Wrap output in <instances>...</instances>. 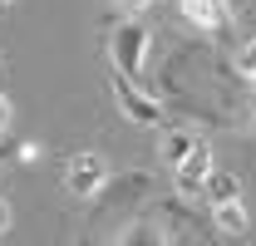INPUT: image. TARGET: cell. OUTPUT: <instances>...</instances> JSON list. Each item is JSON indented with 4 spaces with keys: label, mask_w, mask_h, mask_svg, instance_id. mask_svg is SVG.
<instances>
[{
    "label": "cell",
    "mask_w": 256,
    "mask_h": 246,
    "mask_svg": "<svg viewBox=\"0 0 256 246\" xmlns=\"http://www.w3.org/2000/svg\"><path fill=\"white\" fill-rule=\"evenodd\" d=\"M118 5H124V10H133V15H138V10H143L148 0H118Z\"/></svg>",
    "instance_id": "9c48e42d"
},
{
    "label": "cell",
    "mask_w": 256,
    "mask_h": 246,
    "mask_svg": "<svg viewBox=\"0 0 256 246\" xmlns=\"http://www.w3.org/2000/svg\"><path fill=\"white\" fill-rule=\"evenodd\" d=\"M104 178H108V162H104L98 153H74V158H69L64 182H69L74 197H94L98 187H104Z\"/></svg>",
    "instance_id": "3957f363"
},
{
    "label": "cell",
    "mask_w": 256,
    "mask_h": 246,
    "mask_svg": "<svg viewBox=\"0 0 256 246\" xmlns=\"http://www.w3.org/2000/svg\"><path fill=\"white\" fill-rule=\"evenodd\" d=\"M188 5V15L197 20V25H207V30H222L226 15H222V0H182Z\"/></svg>",
    "instance_id": "8992f818"
},
{
    "label": "cell",
    "mask_w": 256,
    "mask_h": 246,
    "mask_svg": "<svg viewBox=\"0 0 256 246\" xmlns=\"http://www.w3.org/2000/svg\"><path fill=\"white\" fill-rule=\"evenodd\" d=\"M143 50H148V30H143L138 20H118V25L108 30V54H114V69H118L124 79L143 69Z\"/></svg>",
    "instance_id": "7a4b0ae2"
},
{
    "label": "cell",
    "mask_w": 256,
    "mask_h": 246,
    "mask_svg": "<svg viewBox=\"0 0 256 246\" xmlns=\"http://www.w3.org/2000/svg\"><path fill=\"white\" fill-rule=\"evenodd\" d=\"M5 123H10V104L0 98V128H5Z\"/></svg>",
    "instance_id": "8fae6325"
},
{
    "label": "cell",
    "mask_w": 256,
    "mask_h": 246,
    "mask_svg": "<svg viewBox=\"0 0 256 246\" xmlns=\"http://www.w3.org/2000/svg\"><path fill=\"white\" fill-rule=\"evenodd\" d=\"M10 226V207H5V197H0V232Z\"/></svg>",
    "instance_id": "30bf717a"
},
{
    "label": "cell",
    "mask_w": 256,
    "mask_h": 246,
    "mask_svg": "<svg viewBox=\"0 0 256 246\" xmlns=\"http://www.w3.org/2000/svg\"><path fill=\"white\" fill-rule=\"evenodd\" d=\"M114 98H118V108H124V118L143 123V128H153V123H162V108L148 98V94H138L133 84H128L124 74H114Z\"/></svg>",
    "instance_id": "277c9868"
},
{
    "label": "cell",
    "mask_w": 256,
    "mask_h": 246,
    "mask_svg": "<svg viewBox=\"0 0 256 246\" xmlns=\"http://www.w3.org/2000/svg\"><path fill=\"white\" fill-rule=\"evenodd\" d=\"M202 192L212 197V207H222V202H236V178H232V172H207Z\"/></svg>",
    "instance_id": "52a82bcc"
},
{
    "label": "cell",
    "mask_w": 256,
    "mask_h": 246,
    "mask_svg": "<svg viewBox=\"0 0 256 246\" xmlns=\"http://www.w3.org/2000/svg\"><path fill=\"white\" fill-rule=\"evenodd\" d=\"M212 212H217V226H222L226 236H242V232L252 226V216H246L242 202H222V207H212Z\"/></svg>",
    "instance_id": "5b68a950"
},
{
    "label": "cell",
    "mask_w": 256,
    "mask_h": 246,
    "mask_svg": "<svg viewBox=\"0 0 256 246\" xmlns=\"http://www.w3.org/2000/svg\"><path fill=\"white\" fill-rule=\"evenodd\" d=\"M242 74L256 79V40H246V50H242Z\"/></svg>",
    "instance_id": "ba28073f"
},
{
    "label": "cell",
    "mask_w": 256,
    "mask_h": 246,
    "mask_svg": "<svg viewBox=\"0 0 256 246\" xmlns=\"http://www.w3.org/2000/svg\"><path fill=\"white\" fill-rule=\"evenodd\" d=\"M5 5H15V0H0V10H5Z\"/></svg>",
    "instance_id": "4fadbf2b"
},
{
    "label": "cell",
    "mask_w": 256,
    "mask_h": 246,
    "mask_svg": "<svg viewBox=\"0 0 256 246\" xmlns=\"http://www.w3.org/2000/svg\"><path fill=\"white\" fill-rule=\"evenodd\" d=\"M162 162L178 172V187L182 192H202V182H207V148H202V138L168 133L162 138Z\"/></svg>",
    "instance_id": "6da1fadb"
},
{
    "label": "cell",
    "mask_w": 256,
    "mask_h": 246,
    "mask_svg": "<svg viewBox=\"0 0 256 246\" xmlns=\"http://www.w3.org/2000/svg\"><path fill=\"white\" fill-rule=\"evenodd\" d=\"M10 153H15V148H10V143H0V162H5V158H10Z\"/></svg>",
    "instance_id": "7c38bea8"
}]
</instances>
